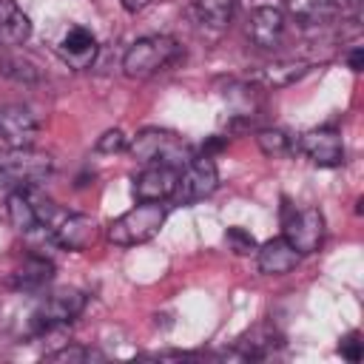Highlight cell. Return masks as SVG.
I'll use <instances>...</instances> for the list:
<instances>
[{
	"instance_id": "obj_2",
	"label": "cell",
	"mask_w": 364,
	"mask_h": 364,
	"mask_svg": "<svg viewBox=\"0 0 364 364\" xmlns=\"http://www.w3.org/2000/svg\"><path fill=\"white\" fill-rule=\"evenodd\" d=\"M162 222H165V205L162 202H139L136 208L117 216L108 225L105 236H108V242H114L119 247H134V245L154 239L159 233Z\"/></svg>"
},
{
	"instance_id": "obj_1",
	"label": "cell",
	"mask_w": 364,
	"mask_h": 364,
	"mask_svg": "<svg viewBox=\"0 0 364 364\" xmlns=\"http://www.w3.org/2000/svg\"><path fill=\"white\" fill-rule=\"evenodd\" d=\"M179 57V43L168 34H151L139 37L122 57V71L131 80H145L159 71H165Z\"/></svg>"
},
{
	"instance_id": "obj_21",
	"label": "cell",
	"mask_w": 364,
	"mask_h": 364,
	"mask_svg": "<svg viewBox=\"0 0 364 364\" xmlns=\"http://www.w3.org/2000/svg\"><path fill=\"white\" fill-rule=\"evenodd\" d=\"M307 71H310L307 63H282V65H270V68L262 74V80L276 88V85H290L293 80L304 77Z\"/></svg>"
},
{
	"instance_id": "obj_18",
	"label": "cell",
	"mask_w": 364,
	"mask_h": 364,
	"mask_svg": "<svg viewBox=\"0 0 364 364\" xmlns=\"http://www.w3.org/2000/svg\"><path fill=\"white\" fill-rule=\"evenodd\" d=\"M233 6L236 0H193L196 17L210 28H225L233 17Z\"/></svg>"
},
{
	"instance_id": "obj_26",
	"label": "cell",
	"mask_w": 364,
	"mask_h": 364,
	"mask_svg": "<svg viewBox=\"0 0 364 364\" xmlns=\"http://www.w3.org/2000/svg\"><path fill=\"white\" fill-rule=\"evenodd\" d=\"M316 3H318V6H321V11L330 17V14H336L338 9H344V6H347V3H353V0H316Z\"/></svg>"
},
{
	"instance_id": "obj_17",
	"label": "cell",
	"mask_w": 364,
	"mask_h": 364,
	"mask_svg": "<svg viewBox=\"0 0 364 364\" xmlns=\"http://www.w3.org/2000/svg\"><path fill=\"white\" fill-rule=\"evenodd\" d=\"M54 279V264L43 256H28L14 270V287L17 290H40Z\"/></svg>"
},
{
	"instance_id": "obj_28",
	"label": "cell",
	"mask_w": 364,
	"mask_h": 364,
	"mask_svg": "<svg viewBox=\"0 0 364 364\" xmlns=\"http://www.w3.org/2000/svg\"><path fill=\"white\" fill-rule=\"evenodd\" d=\"M119 3H122V9H125V11L136 14V11H142V9H145L151 0H119Z\"/></svg>"
},
{
	"instance_id": "obj_4",
	"label": "cell",
	"mask_w": 364,
	"mask_h": 364,
	"mask_svg": "<svg viewBox=\"0 0 364 364\" xmlns=\"http://www.w3.org/2000/svg\"><path fill=\"white\" fill-rule=\"evenodd\" d=\"M54 168V159L46 151L26 148H6L0 151V185L3 188H28L40 185Z\"/></svg>"
},
{
	"instance_id": "obj_23",
	"label": "cell",
	"mask_w": 364,
	"mask_h": 364,
	"mask_svg": "<svg viewBox=\"0 0 364 364\" xmlns=\"http://www.w3.org/2000/svg\"><path fill=\"white\" fill-rule=\"evenodd\" d=\"M122 148H125V134H122L119 128L105 131V134L97 139V151H100V154H117V151H122Z\"/></svg>"
},
{
	"instance_id": "obj_10",
	"label": "cell",
	"mask_w": 364,
	"mask_h": 364,
	"mask_svg": "<svg viewBox=\"0 0 364 364\" xmlns=\"http://www.w3.org/2000/svg\"><path fill=\"white\" fill-rule=\"evenodd\" d=\"M179 168L171 165H145V171L134 179V196L139 202H162L171 199L176 191Z\"/></svg>"
},
{
	"instance_id": "obj_19",
	"label": "cell",
	"mask_w": 364,
	"mask_h": 364,
	"mask_svg": "<svg viewBox=\"0 0 364 364\" xmlns=\"http://www.w3.org/2000/svg\"><path fill=\"white\" fill-rule=\"evenodd\" d=\"M256 142H259L262 154L270 156V159H282V156H287L293 151V142H290V136L282 128H264V131H259L256 134Z\"/></svg>"
},
{
	"instance_id": "obj_7",
	"label": "cell",
	"mask_w": 364,
	"mask_h": 364,
	"mask_svg": "<svg viewBox=\"0 0 364 364\" xmlns=\"http://www.w3.org/2000/svg\"><path fill=\"white\" fill-rule=\"evenodd\" d=\"M284 239L304 256L318 250L324 239V216L318 208H301L290 216H284Z\"/></svg>"
},
{
	"instance_id": "obj_11",
	"label": "cell",
	"mask_w": 364,
	"mask_h": 364,
	"mask_svg": "<svg viewBox=\"0 0 364 364\" xmlns=\"http://www.w3.org/2000/svg\"><path fill=\"white\" fill-rule=\"evenodd\" d=\"M57 54H60L63 63H68V68L82 71L97 57V37L85 26H71L63 34V40L57 43Z\"/></svg>"
},
{
	"instance_id": "obj_25",
	"label": "cell",
	"mask_w": 364,
	"mask_h": 364,
	"mask_svg": "<svg viewBox=\"0 0 364 364\" xmlns=\"http://www.w3.org/2000/svg\"><path fill=\"white\" fill-rule=\"evenodd\" d=\"M228 242H233L239 253L253 250V236H250V233H245L242 228H230V230H228Z\"/></svg>"
},
{
	"instance_id": "obj_6",
	"label": "cell",
	"mask_w": 364,
	"mask_h": 364,
	"mask_svg": "<svg viewBox=\"0 0 364 364\" xmlns=\"http://www.w3.org/2000/svg\"><path fill=\"white\" fill-rule=\"evenodd\" d=\"M82 310H85V293L74 290V287H63V290H54L51 296H46V301L34 310L31 324L37 333H48L60 324L74 321Z\"/></svg>"
},
{
	"instance_id": "obj_22",
	"label": "cell",
	"mask_w": 364,
	"mask_h": 364,
	"mask_svg": "<svg viewBox=\"0 0 364 364\" xmlns=\"http://www.w3.org/2000/svg\"><path fill=\"white\" fill-rule=\"evenodd\" d=\"M46 358L48 361H91V358H102V355L97 350H88V347H63Z\"/></svg>"
},
{
	"instance_id": "obj_24",
	"label": "cell",
	"mask_w": 364,
	"mask_h": 364,
	"mask_svg": "<svg viewBox=\"0 0 364 364\" xmlns=\"http://www.w3.org/2000/svg\"><path fill=\"white\" fill-rule=\"evenodd\" d=\"M338 353H341V358H347V361H361V338H358V333H350L341 344H338Z\"/></svg>"
},
{
	"instance_id": "obj_20",
	"label": "cell",
	"mask_w": 364,
	"mask_h": 364,
	"mask_svg": "<svg viewBox=\"0 0 364 364\" xmlns=\"http://www.w3.org/2000/svg\"><path fill=\"white\" fill-rule=\"evenodd\" d=\"M284 9L301 26H316V23H324L327 20V14L321 11V6L316 0H284Z\"/></svg>"
},
{
	"instance_id": "obj_16",
	"label": "cell",
	"mask_w": 364,
	"mask_h": 364,
	"mask_svg": "<svg viewBox=\"0 0 364 364\" xmlns=\"http://www.w3.org/2000/svg\"><path fill=\"white\" fill-rule=\"evenodd\" d=\"M54 242L60 247H65V250H85L94 242V219H88L82 213L65 216L54 228Z\"/></svg>"
},
{
	"instance_id": "obj_27",
	"label": "cell",
	"mask_w": 364,
	"mask_h": 364,
	"mask_svg": "<svg viewBox=\"0 0 364 364\" xmlns=\"http://www.w3.org/2000/svg\"><path fill=\"white\" fill-rule=\"evenodd\" d=\"M347 63H350L353 71H361V65H364V51H361V46H353V51L347 54Z\"/></svg>"
},
{
	"instance_id": "obj_15",
	"label": "cell",
	"mask_w": 364,
	"mask_h": 364,
	"mask_svg": "<svg viewBox=\"0 0 364 364\" xmlns=\"http://www.w3.org/2000/svg\"><path fill=\"white\" fill-rule=\"evenodd\" d=\"M31 37V20L17 0H0V46H23Z\"/></svg>"
},
{
	"instance_id": "obj_3",
	"label": "cell",
	"mask_w": 364,
	"mask_h": 364,
	"mask_svg": "<svg viewBox=\"0 0 364 364\" xmlns=\"http://www.w3.org/2000/svg\"><path fill=\"white\" fill-rule=\"evenodd\" d=\"M128 151L142 165H171V168H182L193 156L191 145L182 136H176L171 131H159V128H148V131L136 134L134 142L128 145Z\"/></svg>"
},
{
	"instance_id": "obj_13",
	"label": "cell",
	"mask_w": 364,
	"mask_h": 364,
	"mask_svg": "<svg viewBox=\"0 0 364 364\" xmlns=\"http://www.w3.org/2000/svg\"><path fill=\"white\" fill-rule=\"evenodd\" d=\"M6 210H9V222L20 230V233H28L34 228H40V208H37V193H34V185L28 188H14L6 199Z\"/></svg>"
},
{
	"instance_id": "obj_8",
	"label": "cell",
	"mask_w": 364,
	"mask_h": 364,
	"mask_svg": "<svg viewBox=\"0 0 364 364\" xmlns=\"http://www.w3.org/2000/svg\"><path fill=\"white\" fill-rule=\"evenodd\" d=\"M40 119L26 105H0V142L6 148H26L37 139Z\"/></svg>"
},
{
	"instance_id": "obj_9",
	"label": "cell",
	"mask_w": 364,
	"mask_h": 364,
	"mask_svg": "<svg viewBox=\"0 0 364 364\" xmlns=\"http://www.w3.org/2000/svg\"><path fill=\"white\" fill-rule=\"evenodd\" d=\"M299 151L318 168H336L344 162V142L336 128H313L301 134Z\"/></svg>"
},
{
	"instance_id": "obj_5",
	"label": "cell",
	"mask_w": 364,
	"mask_h": 364,
	"mask_svg": "<svg viewBox=\"0 0 364 364\" xmlns=\"http://www.w3.org/2000/svg\"><path fill=\"white\" fill-rule=\"evenodd\" d=\"M219 185V171L216 162L205 154V156H191L182 168H179V179H176V191H173V202L176 205H196L202 199H208Z\"/></svg>"
},
{
	"instance_id": "obj_14",
	"label": "cell",
	"mask_w": 364,
	"mask_h": 364,
	"mask_svg": "<svg viewBox=\"0 0 364 364\" xmlns=\"http://www.w3.org/2000/svg\"><path fill=\"white\" fill-rule=\"evenodd\" d=\"M299 259H301V253H299L284 236L270 239V242H264V245L259 247V270H262L264 276L290 273V270L299 264Z\"/></svg>"
},
{
	"instance_id": "obj_12",
	"label": "cell",
	"mask_w": 364,
	"mask_h": 364,
	"mask_svg": "<svg viewBox=\"0 0 364 364\" xmlns=\"http://www.w3.org/2000/svg\"><path fill=\"white\" fill-rule=\"evenodd\" d=\"M284 34V14L276 6H259L247 14V37L259 48H276Z\"/></svg>"
}]
</instances>
